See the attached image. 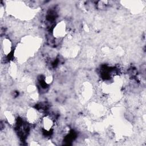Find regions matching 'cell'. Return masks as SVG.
Returning <instances> with one entry per match:
<instances>
[{
    "mask_svg": "<svg viewBox=\"0 0 146 146\" xmlns=\"http://www.w3.org/2000/svg\"><path fill=\"white\" fill-rule=\"evenodd\" d=\"M42 112L36 108L30 107L26 110L25 117L28 124L35 125L40 122L42 117Z\"/></svg>",
    "mask_w": 146,
    "mask_h": 146,
    "instance_id": "1",
    "label": "cell"
},
{
    "mask_svg": "<svg viewBox=\"0 0 146 146\" xmlns=\"http://www.w3.org/2000/svg\"><path fill=\"white\" fill-rule=\"evenodd\" d=\"M67 27L64 21H60L55 25L52 31V35L55 39L64 37L67 34Z\"/></svg>",
    "mask_w": 146,
    "mask_h": 146,
    "instance_id": "2",
    "label": "cell"
},
{
    "mask_svg": "<svg viewBox=\"0 0 146 146\" xmlns=\"http://www.w3.org/2000/svg\"><path fill=\"white\" fill-rule=\"evenodd\" d=\"M1 49L5 56H8L10 54L13 50V43L9 38H5L2 40Z\"/></svg>",
    "mask_w": 146,
    "mask_h": 146,
    "instance_id": "3",
    "label": "cell"
}]
</instances>
